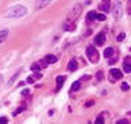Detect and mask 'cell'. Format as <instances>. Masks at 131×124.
Listing matches in <instances>:
<instances>
[{"instance_id": "13", "label": "cell", "mask_w": 131, "mask_h": 124, "mask_svg": "<svg viewBox=\"0 0 131 124\" xmlns=\"http://www.w3.org/2000/svg\"><path fill=\"white\" fill-rule=\"evenodd\" d=\"M64 79H66V78L64 77H57L56 78V83H57V87L60 89L61 86H63V83H64Z\"/></svg>"}, {"instance_id": "19", "label": "cell", "mask_w": 131, "mask_h": 124, "mask_svg": "<svg viewBox=\"0 0 131 124\" xmlns=\"http://www.w3.org/2000/svg\"><path fill=\"white\" fill-rule=\"evenodd\" d=\"M123 70H124V72H131V64H126V63H124Z\"/></svg>"}, {"instance_id": "27", "label": "cell", "mask_w": 131, "mask_h": 124, "mask_svg": "<svg viewBox=\"0 0 131 124\" xmlns=\"http://www.w3.org/2000/svg\"><path fill=\"white\" fill-rule=\"evenodd\" d=\"M96 78H97V80H101L102 79V72H101V71H100V72H97Z\"/></svg>"}, {"instance_id": "24", "label": "cell", "mask_w": 131, "mask_h": 124, "mask_svg": "<svg viewBox=\"0 0 131 124\" xmlns=\"http://www.w3.org/2000/svg\"><path fill=\"white\" fill-rule=\"evenodd\" d=\"M33 77H34V78H36V80H37V79H41V78H42V74H40V72H36V74L33 75Z\"/></svg>"}, {"instance_id": "8", "label": "cell", "mask_w": 131, "mask_h": 124, "mask_svg": "<svg viewBox=\"0 0 131 124\" xmlns=\"http://www.w3.org/2000/svg\"><path fill=\"white\" fill-rule=\"evenodd\" d=\"M52 0H38L37 3V10H41V8H45V7L48 6V4L51 3Z\"/></svg>"}, {"instance_id": "18", "label": "cell", "mask_w": 131, "mask_h": 124, "mask_svg": "<svg viewBox=\"0 0 131 124\" xmlns=\"http://www.w3.org/2000/svg\"><path fill=\"white\" fill-rule=\"evenodd\" d=\"M96 124H104L105 123V120H104V117L102 116H98V117L96 119V121H94Z\"/></svg>"}, {"instance_id": "28", "label": "cell", "mask_w": 131, "mask_h": 124, "mask_svg": "<svg viewBox=\"0 0 131 124\" xmlns=\"http://www.w3.org/2000/svg\"><path fill=\"white\" fill-rule=\"evenodd\" d=\"M116 59H117L116 56H115V57H109V64H115V62H116Z\"/></svg>"}, {"instance_id": "4", "label": "cell", "mask_w": 131, "mask_h": 124, "mask_svg": "<svg viewBox=\"0 0 131 124\" xmlns=\"http://www.w3.org/2000/svg\"><path fill=\"white\" fill-rule=\"evenodd\" d=\"M98 8L101 10L102 12H109L111 11V0H101Z\"/></svg>"}, {"instance_id": "7", "label": "cell", "mask_w": 131, "mask_h": 124, "mask_svg": "<svg viewBox=\"0 0 131 124\" xmlns=\"http://www.w3.org/2000/svg\"><path fill=\"white\" fill-rule=\"evenodd\" d=\"M8 29H3V30H0V44L1 42H4L6 41V38L8 37Z\"/></svg>"}, {"instance_id": "5", "label": "cell", "mask_w": 131, "mask_h": 124, "mask_svg": "<svg viewBox=\"0 0 131 124\" xmlns=\"http://www.w3.org/2000/svg\"><path fill=\"white\" fill-rule=\"evenodd\" d=\"M105 40H107V37H105V33L104 31H101V33H98V34L94 37V45H102L105 42Z\"/></svg>"}, {"instance_id": "11", "label": "cell", "mask_w": 131, "mask_h": 124, "mask_svg": "<svg viewBox=\"0 0 131 124\" xmlns=\"http://www.w3.org/2000/svg\"><path fill=\"white\" fill-rule=\"evenodd\" d=\"M96 16H97V12L96 11H90V12H87L86 19L87 21H96Z\"/></svg>"}, {"instance_id": "25", "label": "cell", "mask_w": 131, "mask_h": 124, "mask_svg": "<svg viewBox=\"0 0 131 124\" xmlns=\"http://www.w3.org/2000/svg\"><path fill=\"white\" fill-rule=\"evenodd\" d=\"M124 63H126V64H131V57L130 56H126L124 57Z\"/></svg>"}, {"instance_id": "12", "label": "cell", "mask_w": 131, "mask_h": 124, "mask_svg": "<svg viewBox=\"0 0 131 124\" xmlns=\"http://www.w3.org/2000/svg\"><path fill=\"white\" fill-rule=\"evenodd\" d=\"M79 89H81V80H76V82H74L73 86H71V92H76Z\"/></svg>"}, {"instance_id": "1", "label": "cell", "mask_w": 131, "mask_h": 124, "mask_svg": "<svg viewBox=\"0 0 131 124\" xmlns=\"http://www.w3.org/2000/svg\"><path fill=\"white\" fill-rule=\"evenodd\" d=\"M27 12V8L25 6H20V4H17V6H12L11 8H8L7 11V16L11 18V19H17V18L23 16Z\"/></svg>"}, {"instance_id": "23", "label": "cell", "mask_w": 131, "mask_h": 124, "mask_svg": "<svg viewBox=\"0 0 131 124\" xmlns=\"http://www.w3.org/2000/svg\"><path fill=\"white\" fill-rule=\"evenodd\" d=\"M8 123V119L7 117H0V124H6Z\"/></svg>"}, {"instance_id": "17", "label": "cell", "mask_w": 131, "mask_h": 124, "mask_svg": "<svg viewBox=\"0 0 131 124\" xmlns=\"http://www.w3.org/2000/svg\"><path fill=\"white\" fill-rule=\"evenodd\" d=\"M107 19V16H105V14H97V16H96V21H100V22H102V21H105Z\"/></svg>"}, {"instance_id": "2", "label": "cell", "mask_w": 131, "mask_h": 124, "mask_svg": "<svg viewBox=\"0 0 131 124\" xmlns=\"http://www.w3.org/2000/svg\"><path fill=\"white\" fill-rule=\"evenodd\" d=\"M86 56H87V59L90 60L92 63H98V60H100L98 50L96 49L94 45H89V46L86 48Z\"/></svg>"}, {"instance_id": "20", "label": "cell", "mask_w": 131, "mask_h": 124, "mask_svg": "<svg viewBox=\"0 0 131 124\" xmlns=\"http://www.w3.org/2000/svg\"><path fill=\"white\" fill-rule=\"evenodd\" d=\"M130 121L127 120V119H120V120H117L116 121V124H128Z\"/></svg>"}, {"instance_id": "14", "label": "cell", "mask_w": 131, "mask_h": 124, "mask_svg": "<svg viewBox=\"0 0 131 124\" xmlns=\"http://www.w3.org/2000/svg\"><path fill=\"white\" fill-rule=\"evenodd\" d=\"M30 68H32V71H36V72H37V71L40 70V68H42V67H41V63H33Z\"/></svg>"}, {"instance_id": "22", "label": "cell", "mask_w": 131, "mask_h": 124, "mask_svg": "<svg viewBox=\"0 0 131 124\" xmlns=\"http://www.w3.org/2000/svg\"><path fill=\"white\" fill-rule=\"evenodd\" d=\"M34 80H36V78L32 75V77H29V78H27V79H26V82H27V83H33V82H34Z\"/></svg>"}, {"instance_id": "6", "label": "cell", "mask_w": 131, "mask_h": 124, "mask_svg": "<svg viewBox=\"0 0 131 124\" xmlns=\"http://www.w3.org/2000/svg\"><path fill=\"white\" fill-rule=\"evenodd\" d=\"M67 68H68V71H75L76 68H78V62H76V59H71L70 63H68V65H67Z\"/></svg>"}, {"instance_id": "9", "label": "cell", "mask_w": 131, "mask_h": 124, "mask_svg": "<svg viewBox=\"0 0 131 124\" xmlns=\"http://www.w3.org/2000/svg\"><path fill=\"white\" fill-rule=\"evenodd\" d=\"M115 55V49L112 46H109V48H107V49L104 50V56L107 57V59H109V57H112Z\"/></svg>"}, {"instance_id": "16", "label": "cell", "mask_w": 131, "mask_h": 124, "mask_svg": "<svg viewBox=\"0 0 131 124\" xmlns=\"http://www.w3.org/2000/svg\"><path fill=\"white\" fill-rule=\"evenodd\" d=\"M120 87H122L123 92H127V90H130V85H128L127 82H123L122 85H120Z\"/></svg>"}, {"instance_id": "21", "label": "cell", "mask_w": 131, "mask_h": 124, "mask_svg": "<svg viewBox=\"0 0 131 124\" xmlns=\"http://www.w3.org/2000/svg\"><path fill=\"white\" fill-rule=\"evenodd\" d=\"M126 38V34H124V33H120V34L119 35H117V41H123V40H124Z\"/></svg>"}, {"instance_id": "15", "label": "cell", "mask_w": 131, "mask_h": 124, "mask_svg": "<svg viewBox=\"0 0 131 124\" xmlns=\"http://www.w3.org/2000/svg\"><path fill=\"white\" fill-rule=\"evenodd\" d=\"M19 74H20V70H19V71H17V72H15V74H14V77H12L11 79L8 80V85H12V83L15 82V79H17V78L19 77Z\"/></svg>"}, {"instance_id": "10", "label": "cell", "mask_w": 131, "mask_h": 124, "mask_svg": "<svg viewBox=\"0 0 131 124\" xmlns=\"http://www.w3.org/2000/svg\"><path fill=\"white\" fill-rule=\"evenodd\" d=\"M45 62H47L48 64H52V63L57 62V57H56L55 55H47V56H45Z\"/></svg>"}, {"instance_id": "31", "label": "cell", "mask_w": 131, "mask_h": 124, "mask_svg": "<svg viewBox=\"0 0 131 124\" xmlns=\"http://www.w3.org/2000/svg\"><path fill=\"white\" fill-rule=\"evenodd\" d=\"M130 50H131V49H130Z\"/></svg>"}, {"instance_id": "30", "label": "cell", "mask_w": 131, "mask_h": 124, "mask_svg": "<svg viewBox=\"0 0 131 124\" xmlns=\"http://www.w3.org/2000/svg\"><path fill=\"white\" fill-rule=\"evenodd\" d=\"M85 105H86V106H87V108H89V106L94 105V101H89V102H86V104H85Z\"/></svg>"}, {"instance_id": "3", "label": "cell", "mask_w": 131, "mask_h": 124, "mask_svg": "<svg viewBox=\"0 0 131 124\" xmlns=\"http://www.w3.org/2000/svg\"><path fill=\"white\" fill-rule=\"evenodd\" d=\"M109 77H111V80H112V82H115L116 79L123 78V72L119 70V68H112V70L109 71Z\"/></svg>"}, {"instance_id": "26", "label": "cell", "mask_w": 131, "mask_h": 124, "mask_svg": "<svg viewBox=\"0 0 131 124\" xmlns=\"http://www.w3.org/2000/svg\"><path fill=\"white\" fill-rule=\"evenodd\" d=\"M30 94V90L29 89H25L23 92H22V95H25V97H26V95H29Z\"/></svg>"}, {"instance_id": "29", "label": "cell", "mask_w": 131, "mask_h": 124, "mask_svg": "<svg viewBox=\"0 0 131 124\" xmlns=\"http://www.w3.org/2000/svg\"><path fill=\"white\" fill-rule=\"evenodd\" d=\"M22 110H25V105H23V106H20V108H19L18 110H15V113H14V115H18V113H19V112H22Z\"/></svg>"}]
</instances>
